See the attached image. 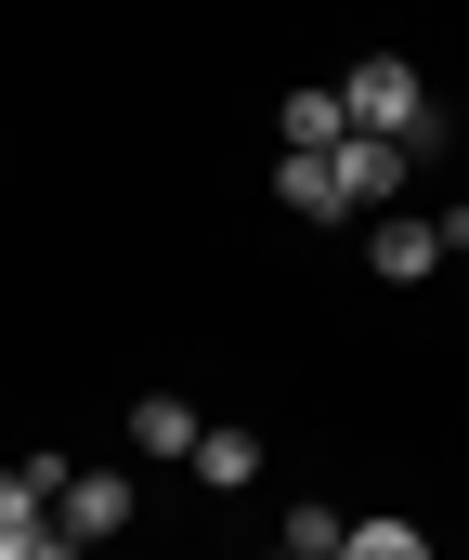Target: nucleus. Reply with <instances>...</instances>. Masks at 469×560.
Segmentation results:
<instances>
[{
    "instance_id": "obj_10",
    "label": "nucleus",
    "mask_w": 469,
    "mask_h": 560,
    "mask_svg": "<svg viewBox=\"0 0 469 560\" xmlns=\"http://www.w3.org/2000/svg\"><path fill=\"white\" fill-rule=\"evenodd\" d=\"M288 548H313V560H339V509H313V495H301V509H288Z\"/></svg>"
},
{
    "instance_id": "obj_7",
    "label": "nucleus",
    "mask_w": 469,
    "mask_h": 560,
    "mask_svg": "<svg viewBox=\"0 0 469 560\" xmlns=\"http://www.w3.org/2000/svg\"><path fill=\"white\" fill-rule=\"evenodd\" d=\"M274 143H301V156H326V143H352V105H339V92H288V118H274Z\"/></svg>"
},
{
    "instance_id": "obj_6",
    "label": "nucleus",
    "mask_w": 469,
    "mask_h": 560,
    "mask_svg": "<svg viewBox=\"0 0 469 560\" xmlns=\"http://www.w3.org/2000/svg\"><path fill=\"white\" fill-rule=\"evenodd\" d=\"M131 443H144V456H196V443H209V418H196L183 392H144V405H131Z\"/></svg>"
},
{
    "instance_id": "obj_9",
    "label": "nucleus",
    "mask_w": 469,
    "mask_h": 560,
    "mask_svg": "<svg viewBox=\"0 0 469 560\" xmlns=\"http://www.w3.org/2000/svg\"><path fill=\"white\" fill-rule=\"evenodd\" d=\"M196 482H222V495L261 482V430H209V443H196Z\"/></svg>"
},
{
    "instance_id": "obj_4",
    "label": "nucleus",
    "mask_w": 469,
    "mask_h": 560,
    "mask_svg": "<svg viewBox=\"0 0 469 560\" xmlns=\"http://www.w3.org/2000/svg\"><path fill=\"white\" fill-rule=\"evenodd\" d=\"M52 522H66V535H79V548H92V535H118V522H131V482H118V469H79V482H66V509H52Z\"/></svg>"
},
{
    "instance_id": "obj_11",
    "label": "nucleus",
    "mask_w": 469,
    "mask_h": 560,
    "mask_svg": "<svg viewBox=\"0 0 469 560\" xmlns=\"http://www.w3.org/2000/svg\"><path fill=\"white\" fill-rule=\"evenodd\" d=\"M26 560H79V535H66V522H39V535H26Z\"/></svg>"
},
{
    "instance_id": "obj_8",
    "label": "nucleus",
    "mask_w": 469,
    "mask_h": 560,
    "mask_svg": "<svg viewBox=\"0 0 469 560\" xmlns=\"http://www.w3.org/2000/svg\"><path fill=\"white\" fill-rule=\"evenodd\" d=\"M339 560H431V535L378 509V522H339Z\"/></svg>"
},
{
    "instance_id": "obj_1",
    "label": "nucleus",
    "mask_w": 469,
    "mask_h": 560,
    "mask_svg": "<svg viewBox=\"0 0 469 560\" xmlns=\"http://www.w3.org/2000/svg\"><path fill=\"white\" fill-rule=\"evenodd\" d=\"M339 105H352V131H391V143L431 118V92H418V66H404V52H365V66L339 79Z\"/></svg>"
},
{
    "instance_id": "obj_5",
    "label": "nucleus",
    "mask_w": 469,
    "mask_h": 560,
    "mask_svg": "<svg viewBox=\"0 0 469 560\" xmlns=\"http://www.w3.org/2000/svg\"><path fill=\"white\" fill-rule=\"evenodd\" d=\"M274 196H288L301 222H339V209H352V196H339V156H301V143L274 156Z\"/></svg>"
},
{
    "instance_id": "obj_3",
    "label": "nucleus",
    "mask_w": 469,
    "mask_h": 560,
    "mask_svg": "<svg viewBox=\"0 0 469 560\" xmlns=\"http://www.w3.org/2000/svg\"><path fill=\"white\" fill-rule=\"evenodd\" d=\"M444 275V222H404V209H378V287H418Z\"/></svg>"
},
{
    "instance_id": "obj_12",
    "label": "nucleus",
    "mask_w": 469,
    "mask_h": 560,
    "mask_svg": "<svg viewBox=\"0 0 469 560\" xmlns=\"http://www.w3.org/2000/svg\"><path fill=\"white\" fill-rule=\"evenodd\" d=\"M274 560H313V548H274Z\"/></svg>"
},
{
    "instance_id": "obj_2",
    "label": "nucleus",
    "mask_w": 469,
    "mask_h": 560,
    "mask_svg": "<svg viewBox=\"0 0 469 560\" xmlns=\"http://www.w3.org/2000/svg\"><path fill=\"white\" fill-rule=\"evenodd\" d=\"M326 156H339V196H352V209H391V196H404V170H418L391 131H352V143H326Z\"/></svg>"
}]
</instances>
